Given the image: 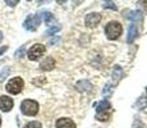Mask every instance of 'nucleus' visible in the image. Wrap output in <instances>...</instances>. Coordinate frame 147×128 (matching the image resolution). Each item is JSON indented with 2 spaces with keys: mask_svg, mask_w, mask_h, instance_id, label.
Wrapping results in <instances>:
<instances>
[{
  "mask_svg": "<svg viewBox=\"0 0 147 128\" xmlns=\"http://www.w3.org/2000/svg\"><path fill=\"white\" fill-rule=\"evenodd\" d=\"M55 127L56 128H76V124L69 118H60L56 121Z\"/></svg>",
  "mask_w": 147,
  "mask_h": 128,
  "instance_id": "1a4fd4ad",
  "label": "nucleus"
},
{
  "mask_svg": "<svg viewBox=\"0 0 147 128\" xmlns=\"http://www.w3.org/2000/svg\"><path fill=\"white\" fill-rule=\"evenodd\" d=\"M40 22H41L40 16H33V14H31V16L27 17L26 21H24L23 27L26 28L27 31H36L37 27L40 26Z\"/></svg>",
  "mask_w": 147,
  "mask_h": 128,
  "instance_id": "423d86ee",
  "label": "nucleus"
},
{
  "mask_svg": "<svg viewBox=\"0 0 147 128\" xmlns=\"http://www.w3.org/2000/svg\"><path fill=\"white\" fill-rule=\"evenodd\" d=\"M9 72H10V69H9L8 67H7V68H4V69H3L1 72H0V83H1V82L4 81V79L7 78L8 76H9Z\"/></svg>",
  "mask_w": 147,
  "mask_h": 128,
  "instance_id": "2eb2a0df",
  "label": "nucleus"
},
{
  "mask_svg": "<svg viewBox=\"0 0 147 128\" xmlns=\"http://www.w3.org/2000/svg\"><path fill=\"white\" fill-rule=\"evenodd\" d=\"M24 128H41V123L40 122H30V123H27Z\"/></svg>",
  "mask_w": 147,
  "mask_h": 128,
  "instance_id": "dca6fc26",
  "label": "nucleus"
},
{
  "mask_svg": "<svg viewBox=\"0 0 147 128\" xmlns=\"http://www.w3.org/2000/svg\"><path fill=\"white\" fill-rule=\"evenodd\" d=\"M123 32V27L119 22L117 21H113L109 22L105 27V33H106V37L109 40H117Z\"/></svg>",
  "mask_w": 147,
  "mask_h": 128,
  "instance_id": "f257e3e1",
  "label": "nucleus"
},
{
  "mask_svg": "<svg viewBox=\"0 0 147 128\" xmlns=\"http://www.w3.org/2000/svg\"><path fill=\"white\" fill-rule=\"evenodd\" d=\"M104 8H111V9H117V7H115V5H114V3H111V1H110V3H104Z\"/></svg>",
  "mask_w": 147,
  "mask_h": 128,
  "instance_id": "aec40b11",
  "label": "nucleus"
},
{
  "mask_svg": "<svg viewBox=\"0 0 147 128\" xmlns=\"http://www.w3.org/2000/svg\"><path fill=\"white\" fill-rule=\"evenodd\" d=\"M40 18H42L45 21V23L49 26L51 22H55V18H54V16L50 12H41L40 14Z\"/></svg>",
  "mask_w": 147,
  "mask_h": 128,
  "instance_id": "f8f14e48",
  "label": "nucleus"
},
{
  "mask_svg": "<svg viewBox=\"0 0 147 128\" xmlns=\"http://www.w3.org/2000/svg\"><path fill=\"white\" fill-rule=\"evenodd\" d=\"M121 76H123V69H121L120 67H115L114 72H113V78H114V81H119L121 78Z\"/></svg>",
  "mask_w": 147,
  "mask_h": 128,
  "instance_id": "4468645a",
  "label": "nucleus"
},
{
  "mask_svg": "<svg viewBox=\"0 0 147 128\" xmlns=\"http://www.w3.org/2000/svg\"><path fill=\"white\" fill-rule=\"evenodd\" d=\"M54 67H55V59H54L53 56L45 58L40 64V68L42 70H51V69H54Z\"/></svg>",
  "mask_w": 147,
  "mask_h": 128,
  "instance_id": "9d476101",
  "label": "nucleus"
},
{
  "mask_svg": "<svg viewBox=\"0 0 147 128\" xmlns=\"http://www.w3.org/2000/svg\"><path fill=\"white\" fill-rule=\"evenodd\" d=\"M23 86H24L23 79H22L21 77H14V78H12L7 83V87H5V89H7V91L9 93L17 95V93H19L22 90H23Z\"/></svg>",
  "mask_w": 147,
  "mask_h": 128,
  "instance_id": "20e7f679",
  "label": "nucleus"
},
{
  "mask_svg": "<svg viewBox=\"0 0 147 128\" xmlns=\"http://www.w3.org/2000/svg\"><path fill=\"white\" fill-rule=\"evenodd\" d=\"M137 35H138L137 26H136V24H131V26H129V30H128V37H127L128 42H133L136 40V37H137Z\"/></svg>",
  "mask_w": 147,
  "mask_h": 128,
  "instance_id": "9b49d317",
  "label": "nucleus"
},
{
  "mask_svg": "<svg viewBox=\"0 0 147 128\" xmlns=\"http://www.w3.org/2000/svg\"><path fill=\"white\" fill-rule=\"evenodd\" d=\"M101 21V14L100 13H91L86 17L84 22H86L87 27H96Z\"/></svg>",
  "mask_w": 147,
  "mask_h": 128,
  "instance_id": "0eeeda50",
  "label": "nucleus"
},
{
  "mask_svg": "<svg viewBox=\"0 0 147 128\" xmlns=\"http://www.w3.org/2000/svg\"><path fill=\"white\" fill-rule=\"evenodd\" d=\"M7 50H8V46H3V47H0V55H1V54H4Z\"/></svg>",
  "mask_w": 147,
  "mask_h": 128,
  "instance_id": "4be33fe9",
  "label": "nucleus"
},
{
  "mask_svg": "<svg viewBox=\"0 0 147 128\" xmlns=\"http://www.w3.org/2000/svg\"><path fill=\"white\" fill-rule=\"evenodd\" d=\"M110 108H111V105H110V102L107 100H102L100 101L97 104V114H96V119H98V121L101 122H105L109 119V110Z\"/></svg>",
  "mask_w": 147,
  "mask_h": 128,
  "instance_id": "7ed1b4c3",
  "label": "nucleus"
},
{
  "mask_svg": "<svg viewBox=\"0 0 147 128\" xmlns=\"http://www.w3.org/2000/svg\"><path fill=\"white\" fill-rule=\"evenodd\" d=\"M107 93H109V95L111 93V85H109V83L106 85V86H105V90H104V95L107 96Z\"/></svg>",
  "mask_w": 147,
  "mask_h": 128,
  "instance_id": "6ab92c4d",
  "label": "nucleus"
},
{
  "mask_svg": "<svg viewBox=\"0 0 147 128\" xmlns=\"http://www.w3.org/2000/svg\"><path fill=\"white\" fill-rule=\"evenodd\" d=\"M13 99L9 98V96H0V109L3 110V112H9V110H12L13 108Z\"/></svg>",
  "mask_w": 147,
  "mask_h": 128,
  "instance_id": "6e6552de",
  "label": "nucleus"
},
{
  "mask_svg": "<svg viewBox=\"0 0 147 128\" xmlns=\"http://www.w3.org/2000/svg\"><path fill=\"white\" fill-rule=\"evenodd\" d=\"M21 112L23 113L24 115H36L38 113V104L37 101L35 100H23L21 104Z\"/></svg>",
  "mask_w": 147,
  "mask_h": 128,
  "instance_id": "f03ea898",
  "label": "nucleus"
},
{
  "mask_svg": "<svg viewBox=\"0 0 147 128\" xmlns=\"http://www.w3.org/2000/svg\"><path fill=\"white\" fill-rule=\"evenodd\" d=\"M5 3H7L8 5H10V7H14L16 4H18V0H14V1H9V0H7Z\"/></svg>",
  "mask_w": 147,
  "mask_h": 128,
  "instance_id": "412c9836",
  "label": "nucleus"
},
{
  "mask_svg": "<svg viewBox=\"0 0 147 128\" xmlns=\"http://www.w3.org/2000/svg\"><path fill=\"white\" fill-rule=\"evenodd\" d=\"M59 30H60V26H54V27L49 28V30L46 31V35H47V36H50V35H54V33H55V32H58Z\"/></svg>",
  "mask_w": 147,
  "mask_h": 128,
  "instance_id": "f3484780",
  "label": "nucleus"
},
{
  "mask_svg": "<svg viewBox=\"0 0 147 128\" xmlns=\"http://www.w3.org/2000/svg\"><path fill=\"white\" fill-rule=\"evenodd\" d=\"M0 126H1V118H0Z\"/></svg>",
  "mask_w": 147,
  "mask_h": 128,
  "instance_id": "393cba45",
  "label": "nucleus"
},
{
  "mask_svg": "<svg viewBox=\"0 0 147 128\" xmlns=\"http://www.w3.org/2000/svg\"><path fill=\"white\" fill-rule=\"evenodd\" d=\"M141 16H142V13H141L140 10H132V12H129V14H128V18L131 19V21H140Z\"/></svg>",
  "mask_w": 147,
  "mask_h": 128,
  "instance_id": "ddd939ff",
  "label": "nucleus"
},
{
  "mask_svg": "<svg viewBox=\"0 0 147 128\" xmlns=\"http://www.w3.org/2000/svg\"><path fill=\"white\" fill-rule=\"evenodd\" d=\"M56 41H59V37H56V39H54V40H51V41H50V44H55Z\"/></svg>",
  "mask_w": 147,
  "mask_h": 128,
  "instance_id": "5701e85b",
  "label": "nucleus"
},
{
  "mask_svg": "<svg viewBox=\"0 0 147 128\" xmlns=\"http://www.w3.org/2000/svg\"><path fill=\"white\" fill-rule=\"evenodd\" d=\"M45 50H46V47H45L42 44H35L33 46H31L30 50H28L27 56L30 60H37L40 56L44 55Z\"/></svg>",
  "mask_w": 147,
  "mask_h": 128,
  "instance_id": "39448f33",
  "label": "nucleus"
},
{
  "mask_svg": "<svg viewBox=\"0 0 147 128\" xmlns=\"http://www.w3.org/2000/svg\"><path fill=\"white\" fill-rule=\"evenodd\" d=\"M1 40H3V32L0 31V41H1Z\"/></svg>",
  "mask_w": 147,
  "mask_h": 128,
  "instance_id": "b1692460",
  "label": "nucleus"
},
{
  "mask_svg": "<svg viewBox=\"0 0 147 128\" xmlns=\"http://www.w3.org/2000/svg\"><path fill=\"white\" fill-rule=\"evenodd\" d=\"M24 53H26V46H21L16 51V56L17 58H22V56L24 55Z\"/></svg>",
  "mask_w": 147,
  "mask_h": 128,
  "instance_id": "a211bd4d",
  "label": "nucleus"
}]
</instances>
